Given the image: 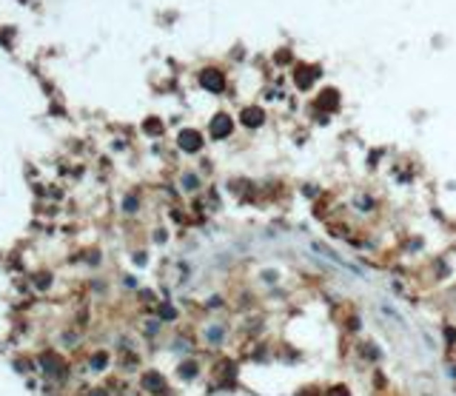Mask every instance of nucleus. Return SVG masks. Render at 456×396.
<instances>
[{
  "mask_svg": "<svg viewBox=\"0 0 456 396\" xmlns=\"http://www.w3.org/2000/svg\"><path fill=\"white\" fill-rule=\"evenodd\" d=\"M240 123H243L245 129H260L262 123H265V111L257 109V106H245L243 111H240Z\"/></svg>",
  "mask_w": 456,
  "mask_h": 396,
  "instance_id": "obj_1",
  "label": "nucleus"
},
{
  "mask_svg": "<svg viewBox=\"0 0 456 396\" xmlns=\"http://www.w3.org/2000/svg\"><path fill=\"white\" fill-rule=\"evenodd\" d=\"M200 83H203L208 91H214V94H220V91L226 88V77H223L217 68H205V71L200 74Z\"/></svg>",
  "mask_w": 456,
  "mask_h": 396,
  "instance_id": "obj_2",
  "label": "nucleus"
},
{
  "mask_svg": "<svg viewBox=\"0 0 456 396\" xmlns=\"http://www.w3.org/2000/svg\"><path fill=\"white\" fill-rule=\"evenodd\" d=\"M231 132H234V120L228 114H217L211 120V137L214 140H226Z\"/></svg>",
  "mask_w": 456,
  "mask_h": 396,
  "instance_id": "obj_3",
  "label": "nucleus"
},
{
  "mask_svg": "<svg viewBox=\"0 0 456 396\" xmlns=\"http://www.w3.org/2000/svg\"><path fill=\"white\" fill-rule=\"evenodd\" d=\"M319 77V68L317 66H296L294 71V83H296V88H311V83Z\"/></svg>",
  "mask_w": 456,
  "mask_h": 396,
  "instance_id": "obj_4",
  "label": "nucleus"
},
{
  "mask_svg": "<svg viewBox=\"0 0 456 396\" xmlns=\"http://www.w3.org/2000/svg\"><path fill=\"white\" fill-rule=\"evenodd\" d=\"M180 149H182V151H200V149H203V137H200L194 129L182 132V134H180Z\"/></svg>",
  "mask_w": 456,
  "mask_h": 396,
  "instance_id": "obj_5",
  "label": "nucleus"
},
{
  "mask_svg": "<svg viewBox=\"0 0 456 396\" xmlns=\"http://www.w3.org/2000/svg\"><path fill=\"white\" fill-rule=\"evenodd\" d=\"M146 388H151V391H157V388H160V385H163V379H160V376H146Z\"/></svg>",
  "mask_w": 456,
  "mask_h": 396,
  "instance_id": "obj_6",
  "label": "nucleus"
},
{
  "mask_svg": "<svg viewBox=\"0 0 456 396\" xmlns=\"http://www.w3.org/2000/svg\"><path fill=\"white\" fill-rule=\"evenodd\" d=\"M325 396H351V394H348V388H345V385H337V388H331Z\"/></svg>",
  "mask_w": 456,
  "mask_h": 396,
  "instance_id": "obj_7",
  "label": "nucleus"
},
{
  "mask_svg": "<svg viewBox=\"0 0 456 396\" xmlns=\"http://www.w3.org/2000/svg\"><path fill=\"white\" fill-rule=\"evenodd\" d=\"M182 188H197V177L194 174H185V177H182Z\"/></svg>",
  "mask_w": 456,
  "mask_h": 396,
  "instance_id": "obj_8",
  "label": "nucleus"
},
{
  "mask_svg": "<svg viewBox=\"0 0 456 396\" xmlns=\"http://www.w3.org/2000/svg\"><path fill=\"white\" fill-rule=\"evenodd\" d=\"M291 57H288V51H277V63H288Z\"/></svg>",
  "mask_w": 456,
  "mask_h": 396,
  "instance_id": "obj_9",
  "label": "nucleus"
},
{
  "mask_svg": "<svg viewBox=\"0 0 456 396\" xmlns=\"http://www.w3.org/2000/svg\"><path fill=\"white\" fill-rule=\"evenodd\" d=\"M134 208H137V199L129 197V199H126V211H134Z\"/></svg>",
  "mask_w": 456,
  "mask_h": 396,
  "instance_id": "obj_10",
  "label": "nucleus"
}]
</instances>
